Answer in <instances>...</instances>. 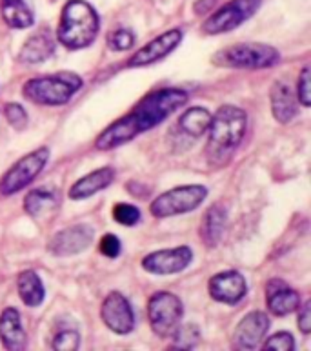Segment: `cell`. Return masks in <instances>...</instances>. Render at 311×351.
<instances>
[{"label":"cell","mask_w":311,"mask_h":351,"mask_svg":"<svg viewBox=\"0 0 311 351\" xmlns=\"http://www.w3.org/2000/svg\"><path fill=\"white\" fill-rule=\"evenodd\" d=\"M193 252L188 246H179L173 250H160L146 255L142 258V267L153 275H173L190 266Z\"/></svg>","instance_id":"10"},{"label":"cell","mask_w":311,"mask_h":351,"mask_svg":"<svg viewBox=\"0 0 311 351\" xmlns=\"http://www.w3.org/2000/svg\"><path fill=\"white\" fill-rule=\"evenodd\" d=\"M310 68H304L301 71V77L297 80V99L299 102H302V106H310L311 104V97H310Z\"/></svg>","instance_id":"32"},{"label":"cell","mask_w":311,"mask_h":351,"mask_svg":"<svg viewBox=\"0 0 311 351\" xmlns=\"http://www.w3.org/2000/svg\"><path fill=\"white\" fill-rule=\"evenodd\" d=\"M4 113H5V119H8V122H10L11 126L15 128L16 132L26 130L27 113L21 104H16V102H10V104L5 106Z\"/></svg>","instance_id":"28"},{"label":"cell","mask_w":311,"mask_h":351,"mask_svg":"<svg viewBox=\"0 0 311 351\" xmlns=\"http://www.w3.org/2000/svg\"><path fill=\"white\" fill-rule=\"evenodd\" d=\"M182 302L177 295L169 291H158L148 302V317L151 330L158 337H171L177 331L182 320Z\"/></svg>","instance_id":"7"},{"label":"cell","mask_w":311,"mask_h":351,"mask_svg":"<svg viewBox=\"0 0 311 351\" xmlns=\"http://www.w3.org/2000/svg\"><path fill=\"white\" fill-rule=\"evenodd\" d=\"M121 241L116 239L115 235H104L101 241V253L105 255V257L115 258L121 255Z\"/></svg>","instance_id":"33"},{"label":"cell","mask_w":311,"mask_h":351,"mask_svg":"<svg viewBox=\"0 0 311 351\" xmlns=\"http://www.w3.org/2000/svg\"><path fill=\"white\" fill-rule=\"evenodd\" d=\"M279 60V51L266 44H235L213 55V64L222 68L262 69L271 68Z\"/></svg>","instance_id":"5"},{"label":"cell","mask_w":311,"mask_h":351,"mask_svg":"<svg viewBox=\"0 0 311 351\" xmlns=\"http://www.w3.org/2000/svg\"><path fill=\"white\" fill-rule=\"evenodd\" d=\"M175 342L173 348H180V350H191L199 344V330L195 326H182V328H177V331L173 333Z\"/></svg>","instance_id":"26"},{"label":"cell","mask_w":311,"mask_h":351,"mask_svg":"<svg viewBox=\"0 0 311 351\" xmlns=\"http://www.w3.org/2000/svg\"><path fill=\"white\" fill-rule=\"evenodd\" d=\"M24 210L29 217L38 220H51L58 210L57 193L48 188H37L29 191L24 199Z\"/></svg>","instance_id":"18"},{"label":"cell","mask_w":311,"mask_h":351,"mask_svg":"<svg viewBox=\"0 0 311 351\" xmlns=\"http://www.w3.org/2000/svg\"><path fill=\"white\" fill-rule=\"evenodd\" d=\"M182 40V32L180 29H169V32L158 35L151 43H148L144 47H140L129 60L127 68H144L149 64L157 62L160 58L168 57L175 47L179 46Z\"/></svg>","instance_id":"13"},{"label":"cell","mask_w":311,"mask_h":351,"mask_svg":"<svg viewBox=\"0 0 311 351\" xmlns=\"http://www.w3.org/2000/svg\"><path fill=\"white\" fill-rule=\"evenodd\" d=\"M135 43V35L129 29H116L110 35L108 44L113 51H126Z\"/></svg>","instance_id":"30"},{"label":"cell","mask_w":311,"mask_h":351,"mask_svg":"<svg viewBox=\"0 0 311 351\" xmlns=\"http://www.w3.org/2000/svg\"><path fill=\"white\" fill-rule=\"evenodd\" d=\"M49 160V149L46 146L38 147L35 152L27 153L22 157L13 168L0 178V193L15 195L37 178V175L44 169V166Z\"/></svg>","instance_id":"8"},{"label":"cell","mask_w":311,"mask_h":351,"mask_svg":"<svg viewBox=\"0 0 311 351\" xmlns=\"http://www.w3.org/2000/svg\"><path fill=\"white\" fill-rule=\"evenodd\" d=\"M113 219L122 226H135L140 220V211L133 204H116L113 208Z\"/></svg>","instance_id":"27"},{"label":"cell","mask_w":311,"mask_h":351,"mask_svg":"<svg viewBox=\"0 0 311 351\" xmlns=\"http://www.w3.org/2000/svg\"><path fill=\"white\" fill-rule=\"evenodd\" d=\"M53 51H55V40H53L51 33L42 29V32L35 33L33 37L27 38L18 57H21L22 62L38 64L51 57Z\"/></svg>","instance_id":"21"},{"label":"cell","mask_w":311,"mask_h":351,"mask_svg":"<svg viewBox=\"0 0 311 351\" xmlns=\"http://www.w3.org/2000/svg\"><path fill=\"white\" fill-rule=\"evenodd\" d=\"M95 231L88 224H77L66 230L58 231L57 235L53 237L48 244V250L58 257H66V255H75V253L84 252L86 247H90L93 242Z\"/></svg>","instance_id":"12"},{"label":"cell","mask_w":311,"mask_h":351,"mask_svg":"<svg viewBox=\"0 0 311 351\" xmlns=\"http://www.w3.org/2000/svg\"><path fill=\"white\" fill-rule=\"evenodd\" d=\"M269 330L268 315L262 311H253L244 317L233 333V346L238 350H255L262 342L264 335Z\"/></svg>","instance_id":"14"},{"label":"cell","mask_w":311,"mask_h":351,"mask_svg":"<svg viewBox=\"0 0 311 351\" xmlns=\"http://www.w3.org/2000/svg\"><path fill=\"white\" fill-rule=\"evenodd\" d=\"M82 88V79L71 71H60L51 77L27 80L24 84V97L35 104L62 106L69 102L79 89Z\"/></svg>","instance_id":"4"},{"label":"cell","mask_w":311,"mask_h":351,"mask_svg":"<svg viewBox=\"0 0 311 351\" xmlns=\"http://www.w3.org/2000/svg\"><path fill=\"white\" fill-rule=\"evenodd\" d=\"M99 15L84 0H69L64 5L57 37L69 49L88 47L99 33Z\"/></svg>","instance_id":"2"},{"label":"cell","mask_w":311,"mask_h":351,"mask_svg":"<svg viewBox=\"0 0 311 351\" xmlns=\"http://www.w3.org/2000/svg\"><path fill=\"white\" fill-rule=\"evenodd\" d=\"M266 300H268V308L271 313L277 315V317H284V315L293 313L299 308L301 297L284 280L273 278L266 286Z\"/></svg>","instance_id":"16"},{"label":"cell","mask_w":311,"mask_h":351,"mask_svg":"<svg viewBox=\"0 0 311 351\" xmlns=\"http://www.w3.org/2000/svg\"><path fill=\"white\" fill-rule=\"evenodd\" d=\"M115 178V171L113 168H101L93 171V173L86 175L84 178H80L79 182H75L69 189V199L82 200L88 199L91 195L99 193L104 188H108Z\"/></svg>","instance_id":"19"},{"label":"cell","mask_w":311,"mask_h":351,"mask_svg":"<svg viewBox=\"0 0 311 351\" xmlns=\"http://www.w3.org/2000/svg\"><path fill=\"white\" fill-rule=\"evenodd\" d=\"M188 102V93L180 88H168L148 95L138 102L133 111H129L121 121L113 122L110 128L99 135L95 146L97 149H113L126 142L133 141L140 133L148 132L166 121L171 113L182 108Z\"/></svg>","instance_id":"1"},{"label":"cell","mask_w":311,"mask_h":351,"mask_svg":"<svg viewBox=\"0 0 311 351\" xmlns=\"http://www.w3.org/2000/svg\"><path fill=\"white\" fill-rule=\"evenodd\" d=\"M101 315L104 324L119 335H126L135 328V315H133L132 304L119 291H113L105 297Z\"/></svg>","instance_id":"11"},{"label":"cell","mask_w":311,"mask_h":351,"mask_svg":"<svg viewBox=\"0 0 311 351\" xmlns=\"http://www.w3.org/2000/svg\"><path fill=\"white\" fill-rule=\"evenodd\" d=\"M299 330L308 335L311 331V300H308L306 304L302 306L301 315H299Z\"/></svg>","instance_id":"34"},{"label":"cell","mask_w":311,"mask_h":351,"mask_svg":"<svg viewBox=\"0 0 311 351\" xmlns=\"http://www.w3.org/2000/svg\"><path fill=\"white\" fill-rule=\"evenodd\" d=\"M16 288H18V295H21L22 302L29 308H37L42 304L44 300V284L40 280L37 273L32 269H26L18 275L16 280Z\"/></svg>","instance_id":"22"},{"label":"cell","mask_w":311,"mask_h":351,"mask_svg":"<svg viewBox=\"0 0 311 351\" xmlns=\"http://www.w3.org/2000/svg\"><path fill=\"white\" fill-rule=\"evenodd\" d=\"M0 341H2L5 350H26V331L22 328L21 313L15 308H5L0 315Z\"/></svg>","instance_id":"17"},{"label":"cell","mask_w":311,"mask_h":351,"mask_svg":"<svg viewBox=\"0 0 311 351\" xmlns=\"http://www.w3.org/2000/svg\"><path fill=\"white\" fill-rule=\"evenodd\" d=\"M206 197L208 189L204 186H199V184L179 186V188H173L166 191V193L158 195L157 199L151 202V206H149V211L157 219L180 215V213L197 210L204 202Z\"/></svg>","instance_id":"6"},{"label":"cell","mask_w":311,"mask_h":351,"mask_svg":"<svg viewBox=\"0 0 311 351\" xmlns=\"http://www.w3.org/2000/svg\"><path fill=\"white\" fill-rule=\"evenodd\" d=\"M224 224H226V211L219 204L211 206L201 226V239L208 247H215L219 244L222 231H224Z\"/></svg>","instance_id":"23"},{"label":"cell","mask_w":311,"mask_h":351,"mask_svg":"<svg viewBox=\"0 0 311 351\" xmlns=\"http://www.w3.org/2000/svg\"><path fill=\"white\" fill-rule=\"evenodd\" d=\"M53 350H77L80 346V335L73 330H64L53 339Z\"/></svg>","instance_id":"31"},{"label":"cell","mask_w":311,"mask_h":351,"mask_svg":"<svg viewBox=\"0 0 311 351\" xmlns=\"http://www.w3.org/2000/svg\"><path fill=\"white\" fill-rule=\"evenodd\" d=\"M2 16L5 24L15 29H24L33 24V13L24 0H2Z\"/></svg>","instance_id":"24"},{"label":"cell","mask_w":311,"mask_h":351,"mask_svg":"<svg viewBox=\"0 0 311 351\" xmlns=\"http://www.w3.org/2000/svg\"><path fill=\"white\" fill-rule=\"evenodd\" d=\"M216 0H199L195 4V11L197 13H201V15H204V13H208V10H211L213 5H215Z\"/></svg>","instance_id":"35"},{"label":"cell","mask_w":311,"mask_h":351,"mask_svg":"<svg viewBox=\"0 0 311 351\" xmlns=\"http://www.w3.org/2000/svg\"><path fill=\"white\" fill-rule=\"evenodd\" d=\"M248 115L246 111L235 106H221L210 122V155L213 158L229 157V153L242 142L246 133Z\"/></svg>","instance_id":"3"},{"label":"cell","mask_w":311,"mask_h":351,"mask_svg":"<svg viewBox=\"0 0 311 351\" xmlns=\"http://www.w3.org/2000/svg\"><path fill=\"white\" fill-rule=\"evenodd\" d=\"M295 348V339L288 331H279L273 337H269L268 341L264 342V350L273 351H290Z\"/></svg>","instance_id":"29"},{"label":"cell","mask_w":311,"mask_h":351,"mask_svg":"<svg viewBox=\"0 0 311 351\" xmlns=\"http://www.w3.org/2000/svg\"><path fill=\"white\" fill-rule=\"evenodd\" d=\"M211 122V113L206 108H191L179 119V128L186 135L201 136L208 132Z\"/></svg>","instance_id":"25"},{"label":"cell","mask_w":311,"mask_h":351,"mask_svg":"<svg viewBox=\"0 0 311 351\" xmlns=\"http://www.w3.org/2000/svg\"><path fill=\"white\" fill-rule=\"evenodd\" d=\"M259 8L260 0H232L210 16L202 24V29L210 35L232 32L237 26H240L242 22L248 21L249 16H253Z\"/></svg>","instance_id":"9"},{"label":"cell","mask_w":311,"mask_h":351,"mask_svg":"<svg viewBox=\"0 0 311 351\" xmlns=\"http://www.w3.org/2000/svg\"><path fill=\"white\" fill-rule=\"evenodd\" d=\"M208 289L216 302L237 304L246 295V280L238 271H222L211 278Z\"/></svg>","instance_id":"15"},{"label":"cell","mask_w":311,"mask_h":351,"mask_svg":"<svg viewBox=\"0 0 311 351\" xmlns=\"http://www.w3.org/2000/svg\"><path fill=\"white\" fill-rule=\"evenodd\" d=\"M271 111L277 122L288 124L297 115V97L284 82H275L271 88Z\"/></svg>","instance_id":"20"}]
</instances>
